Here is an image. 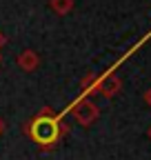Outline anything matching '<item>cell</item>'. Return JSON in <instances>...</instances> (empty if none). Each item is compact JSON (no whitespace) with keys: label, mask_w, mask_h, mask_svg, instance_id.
<instances>
[{"label":"cell","mask_w":151,"mask_h":160,"mask_svg":"<svg viewBox=\"0 0 151 160\" xmlns=\"http://www.w3.org/2000/svg\"><path fill=\"white\" fill-rule=\"evenodd\" d=\"M25 133L40 147L42 151H51L67 133V127L62 125V116L56 113L51 107H42L25 127Z\"/></svg>","instance_id":"cell-1"},{"label":"cell","mask_w":151,"mask_h":160,"mask_svg":"<svg viewBox=\"0 0 151 160\" xmlns=\"http://www.w3.org/2000/svg\"><path fill=\"white\" fill-rule=\"evenodd\" d=\"M71 116L78 120V122L82 125V127H89V125H93L96 122V118L100 116V111H98V107L91 102V100L87 98V96H80V98H76L73 102H71Z\"/></svg>","instance_id":"cell-2"},{"label":"cell","mask_w":151,"mask_h":160,"mask_svg":"<svg viewBox=\"0 0 151 160\" xmlns=\"http://www.w3.org/2000/svg\"><path fill=\"white\" fill-rule=\"evenodd\" d=\"M122 89V80L116 73H105L102 78L98 76V93H102L105 98H116Z\"/></svg>","instance_id":"cell-3"},{"label":"cell","mask_w":151,"mask_h":160,"mask_svg":"<svg viewBox=\"0 0 151 160\" xmlns=\"http://www.w3.org/2000/svg\"><path fill=\"white\" fill-rule=\"evenodd\" d=\"M18 67H20L22 71H36L38 67H40V56H38L33 49H25L18 53Z\"/></svg>","instance_id":"cell-4"},{"label":"cell","mask_w":151,"mask_h":160,"mask_svg":"<svg viewBox=\"0 0 151 160\" xmlns=\"http://www.w3.org/2000/svg\"><path fill=\"white\" fill-rule=\"evenodd\" d=\"M91 93H98V76L96 73H87L80 80V96H91Z\"/></svg>","instance_id":"cell-5"},{"label":"cell","mask_w":151,"mask_h":160,"mask_svg":"<svg viewBox=\"0 0 151 160\" xmlns=\"http://www.w3.org/2000/svg\"><path fill=\"white\" fill-rule=\"evenodd\" d=\"M49 5L58 16H65L73 9V0H49Z\"/></svg>","instance_id":"cell-6"},{"label":"cell","mask_w":151,"mask_h":160,"mask_svg":"<svg viewBox=\"0 0 151 160\" xmlns=\"http://www.w3.org/2000/svg\"><path fill=\"white\" fill-rule=\"evenodd\" d=\"M142 98H144V102H147V105L151 107V87H149V89L144 91V96H142Z\"/></svg>","instance_id":"cell-7"},{"label":"cell","mask_w":151,"mask_h":160,"mask_svg":"<svg viewBox=\"0 0 151 160\" xmlns=\"http://www.w3.org/2000/svg\"><path fill=\"white\" fill-rule=\"evenodd\" d=\"M5 45H7V36H5L2 31H0V49H2Z\"/></svg>","instance_id":"cell-8"},{"label":"cell","mask_w":151,"mask_h":160,"mask_svg":"<svg viewBox=\"0 0 151 160\" xmlns=\"http://www.w3.org/2000/svg\"><path fill=\"white\" fill-rule=\"evenodd\" d=\"M2 131H5V122H2V118H0V136H2Z\"/></svg>","instance_id":"cell-9"},{"label":"cell","mask_w":151,"mask_h":160,"mask_svg":"<svg viewBox=\"0 0 151 160\" xmlns=\"http://www.w3.org/2000/svg\"><path fill=\"white\" fill-rule=\"evenodd\" d=\"M147 136H149V140H151V127H149V131H147Z\"/></svg>","instance_id":"cell-10"}]
</instances>
